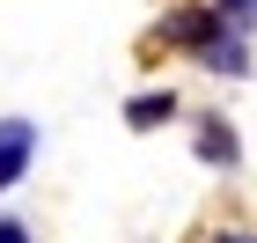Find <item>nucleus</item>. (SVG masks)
I'll list each match as a JSON object with an SVG mask.
<instances>
[{
	"label": "nucleus",
	"instance_id": "1",
	"mask_svg": "<svg viewBox=\"0 0 257 243\" xmlns=\"http://www.w3.org/2000/svg\"><path fill=\"white\" fill-rule=\"evenodd\" d=\"M30 155H37V125L30 118H0V192L30 170Z\"/></svg>",
	"mask_w": 257,
	"mask_h": 243
},
{
	"label": "nucleus",
	"instance_id": "2",
	"mask_svg": "<svg viewBox=\"0 0 257 243\" xmlns=\"http://www.w3.org/2000/svg\"><path fill=\"white\" fill-rule=\"evenodd\" d=\"M162 37H169V44H191V52H206V44L220 37V15H213V8H177V15L162 22Z\"/></svg>",
	"mask_w": 257,
	"mask_h": 243
},
{
	"label": "nucleus",
	"instance_id": "3",
	"mask_svg": "<svg viewBox=\"0 0 257 243\" xmlns=\"http://www.w3.org/2000/svg\"><path fill=\"white\" fill-rule=\"evenodd\" d=\"M169 118H177V96H169V89H147V96L125 103V125H133V133H155V125H169Z\"/></svg>",
	"mask_w": 257,
	"mask_h": 243
},
{
	"label": "nucleus",
	"instance_id": "4",
	"mask_svg": "<svg viewBox=\"0 0 257 243\" xmlns=\"http://www.w3.org/2000/svg\"><path fill=\"white\" fill-rule=\"evenodd\" d=\"M198 162H213V170H235V162H242V140H235L220 118H206V125H198Z\"/></svg>",
	"mask_w": 257,
	"mask_h": 243
},
{
	"label": "nucleus",
	"instance_id": "5",
	"mask_svg": "<svg viewBox=\"0 0 257 243\" xmlns=\"http://www.w3.org/2000/svg\"><path fill=\"white\" fill-rule=\"evenodd\" d=\"M198 59L213 66V74H250V52H242V37H228V30H220V37L206 44V52H198Z\"/></svg>",
	"mask_w": 257,
	"mask_h": 243
},
{
	"label": "nucleus",
	"instance_id": "6",
	"mask_svg": "<svg viewBox=\"0 0 257 243\" xmlns=\"http://www.w3.org/2000/svg\"><path fill=\"white\" fill-rule=\"evenodd\" d=\"M213 15H220V30L235 37V30H250V22H257V0H220Z\"/></svg>",
	"mask_w": 257,
	"mask_h": 243
},
{
	"label": "nucleus",
	"instance_id": "7",
	"mask_svg": "<svg viewBox=\"0 0 257 243\" xmlns=\"http://www.w3.org/2000/svg\"><path fill=\"white\" fill-rule=\"evenodd\" d=\"M0 243H30V236H22V221H0Z\"/></svg>",
	"mask_w": 257,
	"mask_h": 243
},
{
	"label": "nucleus",
	"instance_id": "8",
	"mask_svg": "<svg viewBox=\"0 0 257 243\" xmlns=\"http://www.w3.org/2000/svg\"><path fill=\"white\" fill-rule=\"evenodd\" d=\"M213 243H257V236H242V228H228V236H213Z\"/></svg>",
	"mask_w": 257,
	"mask_h": 243
}]
</instances>
